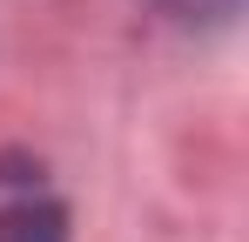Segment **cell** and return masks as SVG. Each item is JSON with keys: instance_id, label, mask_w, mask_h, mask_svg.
<instances>
[{"instance_id": "6da1fadb", "label": "cell", "mask_w": 249, "mask_h": 242, "mask_svg": "<svg viewBox=\"0 0 249 242\" xmlns=\"http://www.w3.org/2000/svg\"><path fill=\"white\" fill-rule=\"evenodd\" d=\"M0 242H68V215H61V202H14V208H0Z\"/></svg>"}, {"instance_id": "7a4b0ae2", "label": "cell", "mask_w": 249, "mask_h": 242, "mask_svg": "<svg viewBox=\"0 0 249 242\" xmlns=\"http://www.w3.org/2000/svg\"><path fill=\"white\" fill-rule=\"evenodd\" d=\"M175 20H202V27H222V20H236V7L243 0H162Z\"/></svg>"}]
</instances>
